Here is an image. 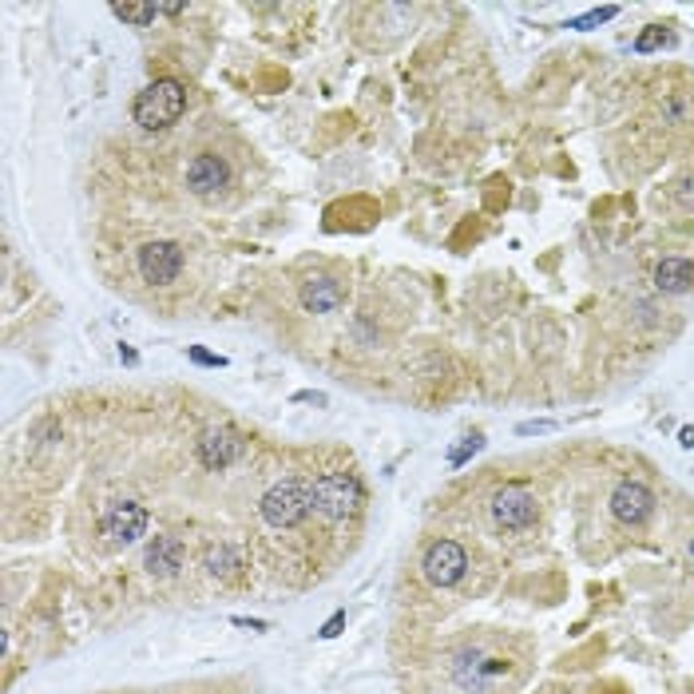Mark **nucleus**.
I'll use <instances>...</instances> for the list:
<instances>
[{"mask_svg":"<svg viewBox=\"0 0 694 694\" xmlns=\"http://www.w3.org/2000/svg\"><path fill=\"white\" fill-rule=\"evenodd\" d=\"M183 108H187L183 84H175V80H155V84H147V88L135 96L131 116H135V123H139L143 131H163V127H171V123H179Z\"/></svg>","mask_w":694,"mask_h":694,"instance_id":"f257e3e1","label":"nucleus"},{"mask_svg":"<svg viewBox=\"0 0 694 694\" xmlns=\"http://www.w3.org/2000/svg\"><path fill=\"white\" fill-rule=\"evenodd\" d=\"M262 520L270 528H298L306 520V512L314 508V492L302 480H282L262 496Z\"/></svg>","mask_w":694,"mask_h":694,"instance_id":"f03ea898","label":"nucleus"},{"mask_svg":"<svg viewBox=\"0 0 694 694\" xmlns=\"http://www.w3.org/2000/svg\"><path fill=\"white\" fill-rule=\"evenodd\" d=\"M314 508L326 516V520H346L353 516V508L361 504V484L353 472H326L314 480Z\"/></svg>","mask_w":694,"mask_h":694,"instance_id":"7ed1b4c3","label":"nucleus"},{"mask_svg":"<svg viewBox=\"0 0 694 694\" xmlns=\"http://www.w3.org/2000/svg\"><path fill=\"white\" fill-rule=\"evenodd\" d=\"M536 516H540V504H536V496L524 484H504L492 496V520L504 532H524V528L536 524Z\"/></svg>","mask_w":694,"mask_h":694,"instance_id":"20e7f679","label":"nucleus"},{"mask_svg":"<svg viewBox=\"0 0 694 694\" xmlns=\"http://www.w3.org/2000/svg\"><path fill=\"white\" fill-rule=\"evenodd\" d=\"M100 528H104V536H108L112 544H135V540L147 532V508L135 504V500H116V504L104 512Z\"/></svg>","mask_w":694,"mask_h":694,"instance_id":"39448f33","label":"nucleus"},{"mask_svg":"<svg viewBox=\"0 0 694 694\" xmlns=\"http://www.w3.org/2000/svg\"><path fill=\"white\" fill-rule=\"evenodd\" d=\"M183 270V250L175 242H147L139 250V274L151 282V286H167L175 282Z\"/></svg>","mask_w":694,"mask_h":694,"instance_id":"423d86ee","label":"nucleus"},{"mask_svg":"<svg viewBox=\"0 0 694 694\" xmlns=\"http://www.w3.org/2000/svg\"><path fill=\"white\" fill-rule=\"evenodd\" d=\"M425 579L429 583H437V587H453L457 579L464 576V568H468V556H464L461 544H453V540H437L429 552H425Z\"/></svg>","mask_w":694,"mask_h":694,"instance_id":"0eeeda50","label":"nucleus"},{"mask_svg":"<svg viewBox=\"0 0 694 694\" xmlns=\"http://www.w3.org/2000/svg\"><path fill=\"white\" fill-rule=\"evenodd\" d=\"M611 512H615V520H623V524H647L651 512H655V496H651L647 484L623 480V484L611 492Z\"/></svg>","mask_w":694,"mask_h":694,"instance_id":"6e6552de","label":"nucleus"},{"mask_svg":"<svg viewBox=\"0 0 694 694\" xmlns=\"http://www.w3.org/2000/svg\"><path fill=\"white\" fill-rule=\"evenodd\" d=\"M242 453H246V441H242L234 429H227V425L207 429L203 441H199V461L207 464V468H227V464H234Z\"/></svg>","mask_w":694,"mask_h":694,"instance_id":"1a4fd4ad","label":"nucleus"},{"mask_svg":"<svg viewBox=\"0 0 694 694\" xmlns=\"http://www.w3.org/2000/svg\"><path fill=\"white\" fill-rule=\"evenodd\" d=\"M231 183V167L219 159V155H195L191 167H187V187L195 195H215Z\"/></svg>","mask_w":694,"mask_h":694,"instance_id":"9d476101","label":"nucleus"},{"mask_svg":"<svg viewBox=\"0 0 694 694\" xmlns=\"http://www.w3.org/2000/svg\"><path fill=\"white\" fill-rule=\"evenodd\" d=\"M183 560H187V548L179 536H155L143 552V568L151 576H175L183 568Z\"/></svg>","mask_w":694,"mask_h":694,"instance_id":"9b49d317","label":"nucleus"},{"mask_svg":"<svg viewBox=\"0 0 694 694\" xmlns=\"http://www.w3.org/2000/svg\"><path fill=\"white\" fill-rule=\"evenodd\" d=\"M342 302H346V290H342V282H334V278H314V282L302 286V306L314 310V314H330V310H338Z\"/></svg>","mask_w":694,"mask_h":694,"instance_id":"f8f14e48","label":"nucleus"},{"mask_svg":"<svg viewBox=\"0 0 694 694\" xmlns=\"http://www.w3.org/2000/svg\"><path fill=\"white\" fill-rule=\"evenodd\" d=\"M655 286L663 294H683L694 286V262L691 258H663L655 270Z\"/></svg>","mask_w":694,"mask_h":694,"instance_id":"ddd939ff","label":"nucleus"},{"mask_svg":"<svg viewBox=\"0 0 694 694\" xmlns=\"http://www.w3.org/2000/svg\"><path fill=\"white\" fill-rule=\"evenodd\" d=\"M238 568H242V560H238V552H234L231 544H219V548L207 552V572H211V576L231 579Z\"/></svg>","mask_w":694,"mask_h":694,"instance_id":"4468645a","label":"nucleus"},{"mask_svg":"<svg viewBox=\"0 0 694 694\" xmlns=\"http://www.w3.org/2000/svg\"><path fill=\"white\" fill-rule=\"evenodd\" d=\"M112 12H116L123 24L143 28V24H151L155 16H163V4H112Z\"/></svg>","mask_w":694,"mask_h":694,"instance_id":"2eb2a0df","label":"nucleus"},{"mask_svg":"<svg viewBox=\"0 0 694 694\" xmlns=\"http://www.w3.org/2000/svg\"><path fill=\"white\" fill-rule=\"evenodd\" d=\"M671 44H675V36H671L663 24H651V28H643V32H639L635 52H655V48H671Z\"/></svg>","mask_w":694,"mask_h":694,"instance_id":"dca6fc26","label":"nucleus"},{"mask_svg":"<svg viewBox=\"0 0 694 694\" xmlns=\"http://www.w3.org/2000/svg\"><path fill=\"white\" fill-rule=\"evenodd\" d=\"M611 16H619V8H615V4H603V8H595V12H587V16L572 20L568 28H576V32H587V28H599V24H607Z\"/></svg>","mask_w":694,"mask_h":694,"instance_id":"f3484780","label":"nucleus"},{"mask_svg":"<svg viewBox=\"0 0 694 694\" xmlns=\"http://www.w3.org/2000/svg\"><path fill=\"white\" fill-rule=\"evenodd\" d=\"M480 445H484L480 437H464V445H461V449H453V453H449V461H453V464H464L468 457H472V453H480Z\"/></svg>","mask_w":694,"mask_h":694,"instance_id":"a211bd4d","label":"nucleus"},{"mask_svg":"<svg viewBox=\"0 0 694 694\" xmlns=\"http://www.w3.org/2000/svg\"><path fill=\"white\" fill-rule=\"evenodd\" d=\"M191 361H199V365H227L223 357H215V353H207V349H191Z\"/></svg>","mask_w":694,"mask_h":694,"instance_id":"6ab92c4d","label":"nucleus"},{"mask_svg":"<svg viewBox=\"0 0 694 694\" xmlns=\"http://www.w3.org/2000/svg\"><path fill=\"white\" fill-rule=\"evenodd\" d=\"M342 623H346V611H338V615H334V619L322 627V639H334V635L342 631Z\"/></svg>","mask_w":694,"mask_h":694,"instance_id":"aec40b11","label":"nucleus"},{"mask_svg":"<svg viewBox=\"0 0 694 694\" xmlns=\"http://www.w3.org/2000/svg\"><path fill=\"white\" fill-rule=\"evenodd\" d=\"M679 441H683V449H694V429H683Z\"/></svg>","mask_w":694,"mask_h":694,"instance_id":"412c9836","label":"nucleus"},{"mask_svg":"<svg viewBox=\"0 0 694 694\" xmlns=\"http://www.w3.org/2000/svg\"><path fill=\"white\" fill-rule=\"evenodd\" d=\"M691 556H694V544H691Z\"/></svg>","mask_w":694,"mask_h":694,"instance_id":"4be33fe9","label":"nucleus"}]
</instances>
